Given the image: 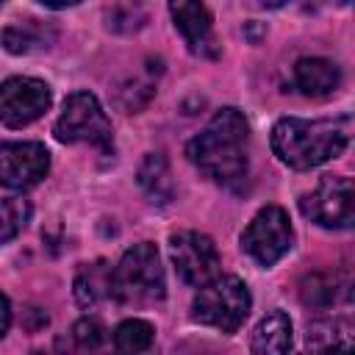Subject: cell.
Returning a JSON list of instances; mask_svg holds the SVG:
<instances>
[{
  "instance_id": "8fae6325",
  "label": "cell",
  "mask_w": 355,
  "mask_h": 355,
  "mask_svg": "<svg viewBox=\"0 0 355 355\" xmlns=\"http://www.w3.org/2000/svg\"><path fill=\"white\" fill-rule=\"evenodd\" d=\"M172 19L189 47L202 55H216V39H214V25L211 14L202 6V0H169Z\"/></svg>"
},
{
  "instance_id": "9c48e42d",
  "label": "cell",
  "mask_w": 355,
  "mask_h": 355,
  "mask_svg": "<svg viewBox=\"0 0 355 355\" xmlns=\"http://www.w3.org/2000/svg\"><path fill=\"white\" fill-rule=\"evenodd\" d=\"M50 108V86L36 78H8L0 83V122L25 128Z\"/></svg>"
},
{
  "instance_id": "3957f363",
  "label": "cell",
  "mask_w": 355,
  "mask_h": 355,
  "mask_svg": "<svg viewBox=\"0 0 355 355\" xmlns=\"http://www.w3.org/2000/svg\"><path fill=\"white\" fill-rule=\"evenodd\" d=\"M164 266L150 241L130 247L111 272L108 294L122 305H153L164 297Z\"/></svg>"
},
{
  "instance_id": "7402d4cb",
  "label": "cell",
  "mask_w": 355,
  "mask_h": 355,
  "mask_svg": "<svg viewBox=\"0 0 355 355\" xmlns=\"http://www.w3.org/2000/svg\"><path fill=\"white\" fill-rule=\"evenodd\" d=\"M141 22H144V11L136 3L133 6H119L108 17V28H114V31H136Z\"/></svg>"
},
{
  "instance_id": "cb8c5ba5",
  "label": "cell",
  "mask_w": 355,
  "mask_h": 355,
  "mask_svg": "<svg viewBox=\"0 0 355 355\" xmlns=\"http://www.w3.org/2000/svg\"><path fill=\"white\" fill-rule=\"evenodd\" d=\"M39 3H44L47 8H67V6H75L80 0H39Z\"/></svg>"
},
{
  "instance_id": "ffe728a7",
  "label": "cell",
  "mask_w": 355,
  "mask_h": 355,
  "mask_svg": "<svg viewBox=\"0 0 355 355\" xmlns=\"http://www.w3.org/2000/svg\"><path fill=\"white\" fill-rule=\"evenodd\" d=\"M31 205L22 197H3L0 200V244L11 241L28 222Z\"/></svg>"
},
{
  "instance_id": "e0dca14e",
  "label": "cell",
  "mask_w": 355,
  "mask_h": 355,
  "mask_svg": "<svg viewBox=\"0 0 355 355\" xmlns=\"http://www.w3.org/2000/svg\"><path fill=\"white\" fill-rule=\"evenodd\" d=\"M108 280H111V272L105 269L103 261H97L94 266L80 269L78 277H75V300L83 308H92L103 294H108Z\"/></svg>"
},
{
  "instance_id": "ac0fdd59",
  "label": "cell",
  "mask_w": 355,
  "mask_h": 355,
  "mask_svg": "<svg viewBox=\"0 0 355 355\" xmlns=\"http://www.w3.org/2000/svg\"><path fill=\"white\" fill-rule=\"evenodd\" d=\"M336 294H338L336 280H333L330 275H322V272L308 275V277L302 280V288H300L302 302H305L308 308H316V311L330 308V305L336 302Z\"/></svg>"
},
{
  "instance_id": "d4e9b609",
  "label": "cell",
  "mask_w": 355,
  "mask_h": 355,
  "mask_svg": "<svg viewBox=\"0 0 355 355\" xmlns=\"http://www.w3.org/2000/svg\"><path fill=\"white\" fill-rule=\"evenodd\" d=\"M261 3H263L266 8H277V6H286L288 0H261Z\"/></svg>"
},
{
  "instance_id": "d6986e66",
  "label": "cell",
  "mask_w": 355,
  "mask_h": 355,
  "mask_svg": "<svg viewBox=\"0 0 355 355\" xmlns=\"http://www.w3.org/2000/svg\"><path fill=\"white\" fill-rule=\"evenodd\" d=\"M153 344V327L141 319H128L114 330V347L119 352H144Z\"/></svg>"
},
{
  "instance_id": "4316f807",
  "label": "cell",
  "mask_w": 355,
  "mask_h": 355,
  "mask_svg": "<svg viewBox=\"0 0 355 355\" xmlns=\"http://www.w3.org/2000/svg\"><path fill=\"white\" fill-rule=\"evenodd\" d=\"M0 3H3V0H0Z\"/></svg>"
},
{
  "instance_id": "9a60e30c",
  "label": "cell",
  "mask_w": 355,
  "mask_h": 355,
  "mask_svg": "<svg viewBox=\"0 0 355 355\" xmlns=\"http://www.w3.org/2000/svg\"><path fill=\"white\" fill-rule=\"evenodd\" d=\"M53 39V33L39 22V19H25V22H14L0 33V44L8 53H33L39 47H47V42Z\"/></svg>"
},
{
  "instance_id": "6da1fadb",
  "label": "cell",
  "mask_w": 355,
  "mask_h": 355,
  "mask_svg": "<svg viewBox=\"0 0 355 355\" xmlns=\"http://www.w3.org/2000/svg\"><path fill=\"white\" fill-rule=\"evenodd\" d=\"M247 119L236 108H222L211 119V125L194 136L186 147L189 158L200 172H205L211 180L233 186L247 178Z\"/></svg>"
},
{
  "instance_id": "ba28073f",
  "label": "cell",
  "mask_w": 355,
  "mask_h": 355,
  "mask_svg": "<svg viewBox=\"0 0 355 355\" xmlns=\"http://www.w3.org/2000/svg\"><path fill=\"white\" fill-rule=\"evenodd\" d=\"M169 250H172V261H175V269L178 275L191 283V286H202L208 280H214L219 275V252H216V244L197 233V230H183V233H175L169 239Z\"/></svg>"
},
{
  "instance_id": "484cf974",
  "label": "cell",
  "mask_w": 355,
  "mask_h": 355,
  "mask_svg": "<svg viewBox=\"0 0 355 355\" xmlns=\"http://www.w3.org/2000/svg\"><path fill=\"white\" fill-rule=\"evenodd\" d=\"M330 3H336V6H347L349 0H330Z\"/></svg>"
},
{
  "instance_id": "52a82bcc",
  "label": "cell",
  "mask_w": 355,
  "mask_h": 355,
  "mask_svg": "<svg viewBox=\"0 0 355 355\" xmlns=\"http://www.w3.org/2000/svg\"><path fill=\"white\" fill-rule=\"evenodd\" d=\"M302 214L322 227H349L355 219V189L349 178H324L300 200Z\"/></svg>"
},
{
  "instance_id": "7c38bea8",
  "label": "cell",
  "mask_w": 355,
  "mask_h": 355,
  "mask_svg": "<svg viewBox=\"0 0 355 355\" xmlns=\"http://www.w3.org/2000/svg\"><path fill=\"white\" fill-rule=\"evenodd\" d=\"M294 80L302 94L308 97H324L338 89L341 69L327 58H300L294 67Z\"/></svg>"
},
{
  "instance_id": "5bb4252c",
  "label": "cell",
  "mask_w": 355,
  "mask_h": 355,
  "mask_svg": "<svg viewBox=\"0 0 355 355\" xmlns=\"http://www.w3.org/2000/svg\"><path fill=\"white\" fill-rule=\"evenodd\" d=\"M139 186L147 191V197L153 202H169L175 194V183L169 175V164L161 153H150L144 155L141 166H139Z\"/></svg>"
},
{
  "instance_id": "2e32d148",
  "label": "cell",
  "mask_w": 355,
  "mask_h": 355,
  "mask_svg": "<svg viewBox=\"0 0 355 355\" xmlns=\"http://www.w3.org/2000/svg\"><path fill=\"white\" fill-rule=\"evenodd\" d=\"M352 344V327L344 319H319L308 327L311 349H347Z\"/></svg>"
},
{
  "instance_id": "4fadbf2b",
  "label": "cell",
  "mask_w": 355,
  "mask_h": 355,
  "mask_svg": "<svg viewBox=\"0 0 355 355\" xmlns=\"http://www.w3.org/2000/svg\"><path fill=\"white\" fill-rule=\"evenodd\" d=\"M291 349V322L283 311H272L263 316L252 333V352L261 355H283Z\"/></svg>"
},
{
  "instance_id": "8992f818",
  "label": "cell",
  "mask_w": 355,
  "mask_h": 355,
  "mask_svg": "<svg viewBox=\"0 0 355 355\" xmlns=\"http://www.w3.org/2000/svg\"><path fill=\"white\" fill-rule=\"evenodd\" d=\"M294 233L288 225V216L283 208L277 205H266L255 214V219L250 222V227L241 236L244 250L261 263V266H272L277 263L288 250H291Z\"/></svg>"
},
{
  "instance_id": "277c9868",
  "label": "cell",
  "mask_w": 355,
  "mask_h": 355,
  "mask_svg": "<svg viewBox=\"0 0 355 355\" xmlns=\"http://www.w3.org/2000/svg\"><path fill=\"white\" fill-rule=\"evenodd\" d=\"M194 319L222 333H236L250 313V291L239 277H214L194 297Z\"/></svg>"
},
{
  "instance_id": "603a6c76",
  "label": "cell",
  "mask_w": 355,
  "mask_h": 355,
  "mask_svg": "<svg viewBox=\"0 0 355 355\" xmlns=\"http://www.w3.org/2000/svg\"><path fill=\"white\" fill-rule=\"evenodd\" d=\"M8 324H11V305H8V300L0 294V338L6 336Z\"/></svg>"
},
{
  "instance_id": "5b68a950",
  "label": "cell",
  "mask_w": 355,
  "mask_h": 355,
  "mask_svg": "<svg viewBox=\"0 0 355 355\" xmlns=\"http://www.w3.org/2000/svg\"><path fill=\"white\" fill-rule=\"evenodd\" d=\"M55 139L67 144L86 141L100 150H111V122L94 94L75 92L67 97L64 111L55 122Z\"/></svg>"
},
{
  "instance_id": "44dd1931",
  "label": "cell",
  "mask_w": 355,
  "mask_h": 355,
  "mask_svg": "<svg viewBox=\"0 0 355 355\" xmlns=\"http://www.w3.org/2000/svg\"><path fill=\"white\" fill-rule=\"evenodd\" d=\"M103 327H100V322L97 319H80V322H75V327H72V341H75V347L78 349H97L100 344H103Z\"/></svg>"
},
{
  "instance_id": "30bf717a",
  "label": "cell",
  "mask_w": 355,
  "mask_h": 355,
  "mask_svg": "<svg viewBox=\"0 0 355 355\" xmlns=\"http://www.w3.org/2000/svg\"><path fill=\"white\" fill-rule=\"evenodd\" d=\"M50 169V153L36 141L0 144V186L31 189Z\"/></svg>"
},
{
  "instance_id": "7a4b0ae2",
  "label": "cell",
  "mask_w": 355,
  "mask_h": 355,
  "mask_svg": "<svg viewBox=\"0 0 355 355\" xmlns=\"http://www.w3.org/2000/svg\"><path fill=\"white\" fill-rule=\"evenodd\" d=\"M349 141V122L347 119H280L272 130V150L275 155L294 166L311 169L336 155Z\"/></svg>"
}]
</instances>
